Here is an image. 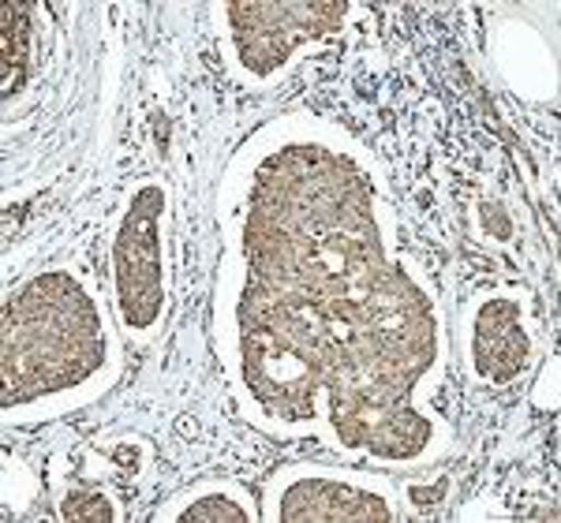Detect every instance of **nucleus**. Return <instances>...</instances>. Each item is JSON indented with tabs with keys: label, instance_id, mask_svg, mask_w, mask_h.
Listing matches in <instances>:
<instances>
[{
	"label": "nucleus",
	"instance_id": "nucleus-1",
	"mask_svg": "<svg viewBox=\"0 0 561 523\" xmlns=\"http://www.w3.org/2000/svg\"><path fill=\"white\" fill-rule=\"evenodd\" d=\"M165 210V191L158 184L139 187L131 198V210L116 232L113 247V274H116V303L124 322L135 329H150L165 303L161 284V240L158 218Z\"/></svg>",
	"mask_w": 561,
	"mask_h": 523
},
{
	"label": "nucleus",
	"instance_id": "nucleus-2",
	"mask_svg": "<svg viewBox=\"0 0 561 523\" xmlns=\"http://www.w3.org/2000/svg\"><path fill=\"white\" fill-rule=\"evenodd\" d=\"M476 371L491 382H505L510 374L520 371L528 356V337L520 326V306L513 300H491L479 311L476 326Z\"/></svg>",
	"mask_w": 561,
	"mask_h": 523
},
{
	"label": "nucleus",
	"instance_id": "nucleus-3",
	"mask_svg": "<svg viewBox=\"0 0 561 523\" xmlns=\"http://www.w3.org/2000/svg\"><path fill=\"white\" fill-rule=\"evenodd\" d=\"M26 8L23 4H8L4 8V83L8 90L23 83V57H26V20H23Z\"/></svg>",
	"mask_w": 561,
	"mask_h": 523
},
{
	"label": "nucleus",
	"instance_id": "nucleus-4",
	"mask_svg": "<svg viewBox=\"0 0 561 523\" xmlns=\"http://www.w3.org/2000/svg\"><path fill=\"white\" fill-rule=\"evenodd\" d=\"M251 512L229 501V490H210L203 501H195L184 512V520H248Z\"/></svg>",
	"mask_w": 561,
	"mask_h": 523
},
{
	"label": "nucleus",
	"instance_id": "nucleus-5",
	"mask_svg": "<svg viewBox=\"0 0 561 523\" xmlns=\"http://www.w3.org/2000/svg\"><path fill=\"white\" fill-rule=\"evenodd\" d=\"M71 501H79V504H65V516L71 520H113L116 516V512L108 509L105 493H76Z\"/></svg>",
	"mask_w": 561,
	"mask_h": 523
}]
</instances>
